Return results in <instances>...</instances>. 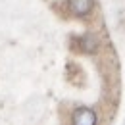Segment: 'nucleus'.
I'll list each match as a JSON object with an SVG mask.
<instances>
[{
    "label": "nucleus",
    "instance_id": "7ed1b4c3",
    "mask_svg": "<svg viewBox=\"0 0 125 125\" xmlns=\"http://www.w3.org/2000/svg\"><path fill=\"white\" fill-rule=\"evenodd\" d=\"M79 48H81L83 52H87V54H94V52L98 50V37L93 35V33L83 35V37L79 39Z\"/></svg>",
    "mask_w": 125,
    "mask_h": 125
},
{
    "label": "nucleus",
    "instance_id": "f257e3e1",
    "mask_svg": "<svg viewBox=\"0 0 125 125\" xmlns=\"http://www.w3.org/2000/svg\"><path fill=\"white\" fill-rule=\"evenodd\" d=\"M96 112L87 106H79L71 114V125H96Z\"/></svg>",
    "mask_w": 125,
    "mask_h": 125
},
{
    "label": "nucleus",
    "instance_id": "f03ea898",
    "mask_svg": "<svg viewBox=\"0 0 125 125\" xmlns=\"http://www.w3.org/2000/svg\"><path fill=\"white\" fill-rule=\"evenodd\" d=\"M67 8L75 16H89L93 12V0H67Z\"/></svg>",
    "mask_w": 125,
    "mask_h": 125
}]
</instances>
